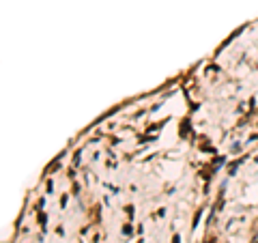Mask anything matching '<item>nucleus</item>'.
I'll return each instance as SVG.
<instances>
[{"label":"nucleus","instance_id":"obj_1","mask_svg":"<svg viewBox=\"0 0 258 243\" xmlns=\"http://www.w3.org/2000/svg\"><path fill=\"white\" fill-rule=\"evenodd\" d=\"M249 243H258V232H254V237H252V241Z\"/></svg>","mask_w":258,"mask_h":243}]
</instances>
